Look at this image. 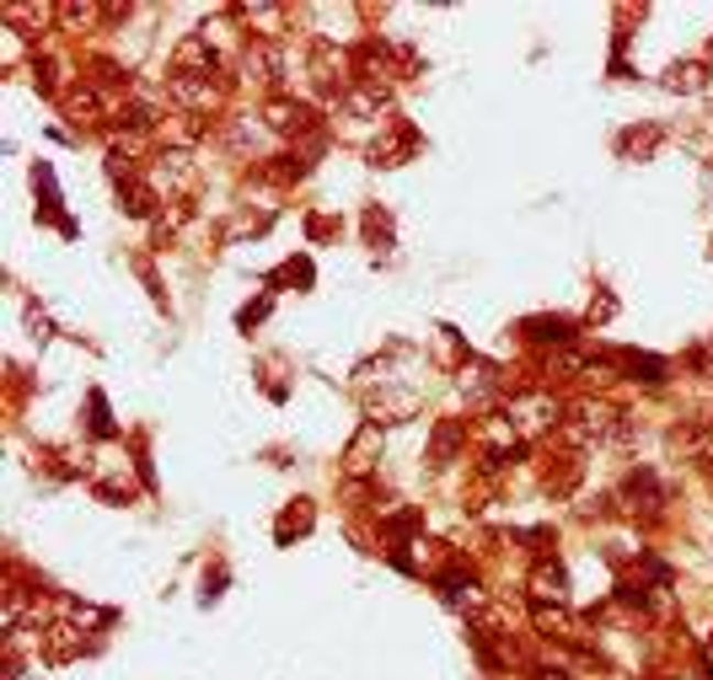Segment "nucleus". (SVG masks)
<instances>
[{"instance_id": "obj_6", "label": "nucleus", "mask_w": 713, "mask_h": 680, "mask_svg": "<svg viewBox=\"0 0 713 680\" xmlns=\"http://www.w3.org/2000/svg\"><path fill=\"white\" fill-rule=\"evenodd\" d=\"M386 108H392V91L381 80H354L333 97V113H343V119H381Z\"/></svg>"}, {"instance_id": "obj_10", "label": "nucleus", "mask_w": 713, "mask_h": 680, "mask_svg": "<svg viewBox=\"0 0 713 680\" xmlns=\"http://www.w3.org/2000/svg\"><path fill=\"white\" fill-rule=\"evenodd\" d=\"M671 445L681 450V456H692V461H709L713 456V424H676Z\"/></svg>"}, {"instance_id": "obj_12", "label": "nucleus", "mask_w": 713, "mask_h": 680, "mask_svg": "<svg viewBox=\"0 0 713 680\" xmlns=\"http://www.w3.org/2000/svg\"><path fill=\"white\" fill-rule=\"evenodd\" d=\"M440 595H446V605H457V611H472V605H483V595H478V579L472 573H440Z\"/></svg>"}, {"instance_id": "obj_16", "label": "nucleus", "mask_w": 713, "mask_h": 680, "mask_svg": "<svg viewBox=\"0 0 713 680\" xmlns=\"http://www.w3.org/2000/svg\"><path fill=\"white\" fill-rule=\"evenodd\" d=\"M156 204H162V194H156V183H145V177L124 188V209L134 215V220H151V215H156Z\"/></svg>"}, {"instance_id": "obj_24", "label": "nucleus", "mask_w": 713, "mask_h": 680, "mask_svg": "<svg viewBox=\"0 0 713 680\" xmlns=\"http://www.w3.org/2000/svg\"><path fill=\"white\" fill-rule=\"evenodd\" d=\"M612 311H617V300H612V295H601V300L590 306V321H606V317H612Z\"/></svg>"}, {"instance_id": "obj_4", "label": "nucleus", "mask_w": 713, "mask_h": 680, "mask_svg": "<svg viewBox=\"0 0 713 680\" xmlns=\"http://www.w3.org/2000/svg\"><path fill=\"white\" fill-rule=\"evenodd\" d=\"M263 123H268L274 134H285V140H306V134H317V108L300 102V97H268Z\"/></svg>"}, {"instance_id": "obj_15", "label": "nucleus", "mask_w": 713, "mask_h": 680, "mask_svg": "<svg viewBox=\"0 0 713 680\" xmlns=\"http://www.w3.org/2000/svg\"><path fill=\"white\" fill-rule=\"evenodd\" d=\"M531 595H537V605H563V568H552V562H537L531 568Z\"/></svg>"}, {"instance_id": "obj_20", "label": "nucleus", "mask_w": 713, "mask_h": 680, "mask_svg": "<svg viewBox=\"0 0 713 680\" xmlns=\"http://www.w3.org/2000/svg\"><path fill=\"white\" fill-rule=\"evenodd\" d=\"M457 445H462V424H440V429H435V445H429V461L446 467V461L457 456Z\"/></svg>"}, {"instance_id": "obj_23", "label": "nucleus", "mask_w": 713, "mask_h": 680, "mask_svg": "<svg viewBox=\"0 0 713 680\" xmlns=\"http://www.w3.org/2000/svg\"><path fill=\"white\" fill-rule=\"evenodd\" d=\"M91 424H97V435H113V424H108V402H102V392H91Z\"/></svg>"}, {"instance_id": "obj_22", "label": "nucleus", "mask_w": 713, "mask_h": 680, "mask_svg": "<svg viewBox=\"0 0 713 680\" xmlns=\"http://www.w3.org/2000/svg\"><path fill=\"white\" fill-rule=\"evenodd\" d=\"M617 145H623V156H638V161H644V156H655V145H660V129H644V134H638V129H628Z\"/></svg>"}, {"instance_id": "obj_17", "label": "nucleus", "mask_w": 713, "mask_h": 680, "mask_svg": "<svg viewBox=\"0 0 713 680\" xmlns=\"http://www.w3.org/2000/svg\"><path fill=\"white\" fill-rule=\"evenodd\" d=\"M526 332H531V338H542V343H558V349H563V343L574 338V321H563V317H531V321H526Z\"/></svg>"}, {"instance_id": "obj_26", "label": "nucleus", "mask_w": 713, "mask_h": 680, "mask_svg": "<svg viewBox=\"0 0 713 680\" xmlns=\"http://www.w3.org/2000/svg\"><path fill=\"white\" fill-rule=\"evenodd\" d=\"M703 670H709V680H713V633L703 638Z\"/></svg>"}, {"instance_id": "obj_7", "label": "nucleus", "mask_w": 713, "mask_h": 680, "mask_svg": "<svg viewBox=\"0 0 713 680\" xmlns=\"http://www.w3.org/2000/svg\"><path fill=\"white\" fill-rule=\"evenodd\" d=\"M419 151V134H414V123L403 119H386V134H381L376 145H371V166H403V161Z\"/></svg>"}, {"instance_id": "obj_13", "label": "nucleus", "mask_w": 713, "mask_h": 680, "mask_svg": "<svg viewBox=\"0 0 713 680\" xmlns=\"http://www.w3.org/2000/svg\"><path fill=\"white\" fill-rule=\"evenodd\" d=\"M177 70H188V76H210L215 70L210 39H183L177 43Z\"/></svg>"}, {"instance_id": "obj_19", "label": "nucleus", "mask_w": 713, "mask_h": 680, "mask_svg": "<svg viewBox=\"0 0 713 680\" xmlns=\"http://www.w3.org/2000/svg\"><path fill=\"white\" fill-rule=\"evenodd\" d=\"M537 622L552 627V638H580V622H574L563 605H537Z\"/></svg>"}, {"instance_id": "obj_5", "label": "nucleus", "mask_w": 713, "mask_h": 680, "mask_svg": "<svg viewBox=\"0 0 713 680\" xmlns=\"http://www.w3.org/2000/svg\"><path fill=\"white\" fill-rule=\"evenodd\" d=\"M237 70H242V80H252V86H279V76H285V54H279V43L248 39L242 43V54H237Z\"/></svg>"}, {"instance_id": "obj_3", "label": "nucleus", "mask_w": 713, "mask_h": 680, "mask_svg": "<svg viewBox=\"0 0 713 680\" xmlns=\"http://www.w3.org/2000/svg\"><path fill=\"white\" fill-rule=\"evenodd\" d=\"M167 97L177 102V108H188L194 119H205V113H220V102H226V80L172 70V76H167Z\"/></svg>"}, {"instance_id": "obj_11", "label": "nucleus", "mask_w": 713, "mask_h": 680, "mask_svg": "<svg viewBox=\"0 0 713 680\" xmlns=\"http://www.w3.org/2000/svg\"><path fill=\"white\" fill-rule=\"evenodd\" d=\"M39 648H43V659H54V665H59V659H76L86 643H81V633H76V627H43Z\"/></svg>"}, {"instance_id": "obj_9", "label": "nucleus", "mask_w": 713, "mask_h": 680, "mask_svg": "<svg viewBox=\"0 0 713 680\" xmlns=\"http://www.w3.org/2000/svg\"><path fill=\"white\" fill-rule=\"evenodd\" d=\"M194 177H199V166H194V156L172 145L167 156L156 161V177H151V183H156V194H162V188H194Z\"/></svg>"}, {"instance_id": "obj_18", "label": "nucleus", "mask_w": 713, "mask_h": 680, "mask_svg": "<svg viewBox=\"0 0 713 680\" xmlns=\"http://www.w3.org/2000/svg\"><path fill=\"white\" fill-rule=\"evenodd\" d=\"M666 86H671V91H703V86H709V70H703L698 59L671 65V70H666Z\"/></svg>"}, {"instance_id": "obj_21", "label": "nucleus", "mask_w": 713, "mask_h": 680, "mask_svg": "<svg viewBox=\"0 0 713 680\" xmlns=\"http://www.w3.org/2000/svg\"><path fill=\"white\" fill-rule=\"evenodd\" d=\"M311 520H317V515H311V504H306V498H295V509H285V520H279V541H290V530H295V536H306V530H311Z\"/></svg>"}, {"instance_id": "obj_8", "label": "nucleus", "mask_w": 713, "mask_h": 680, "mask_svg": "<svg viewBox=\"0 0 713 680\" xmlns=\"http://www.w3.org/2000/svg\"><path fill=\"white\" fill-rule=\"evenodd\" d=\"M623 498H633V509H644V515H660V509H666V487H660V478H655L649 467H638V472L623 482Z\"/></svg>"}, {"instance_id": "obj_25", "label": "nucleus", "mask_w": 713, "mask_h": 680, "mask_svg": "<svg viewBox=\"0 0 713 680\" xmlns=\"http://www.w3.org/2000/svg\"><path fill=\"white\" fill-rule=\"evenodd\" d=\"M537 680H574V676H569L563 665H542V670H537Z\"/></svg>"}, {"instance_id": "obj_2", "label": "nucleus", "mask_w": 713, "mask_h": 680, "mask_svg": "<svg viewBox=\"0 0 713 680\" xmlns=\"http://www.w3.org/2000/svg\"><path fill=\"white\" fill-rule=\"evenodd\" d=\"M617 407H606V402H574L569 407V418H563V440L569 445H612V435H617Z\"/></svg>"}, {"instance_id": "obj_14", "label": "nucleus", "mask_w": 713, "mask_h": 680, "mask_svg": "<svg viewBox=\"0 0 713 680\" xmlns=\"http://www.w3.org/2000/svg\"><path fill=\"white\" fill-rule=\"evenodd\" d=\"M59 102H65L70 123H97V119H102V102H97V91H91V86H70Z\"/></svg>"}, {"instance_id": "obj_1", "label": "nucleus", "mask_w": 713, "mask_h": 680, "mask_svg": "<svg viewBox=\"0 0 713 680\" xmlns=\"http://www.w3.org/2000/svg\"><path fill=\"white\" fill-rule=\"evenodd\" d=\"M563 413H569V407H563L558 397H547V392H520V397H509V407H504V418L515 424L520 440L563 429Z\"/></svg>"}]
</instances>
